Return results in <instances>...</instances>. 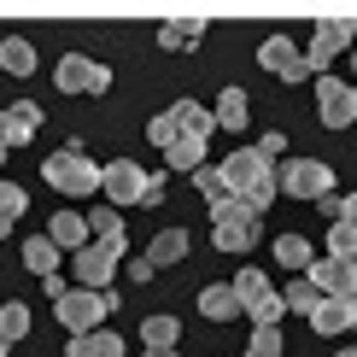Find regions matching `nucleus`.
<instances>
[{"instance_id": "nucleus-1", "label": "nucleus", "mask_w": 357, "mask_h": 357, "mask_svg": "<svg viewBox=\"0 0 357 357\" xmlns=\"http://www.w3.org/2000/svg\"><path fill=\"white\" fill-rule=\"evenodd\" d=\"M217 176H222V188H229L246 211H258V217H264V205L275 199V165L258 153V146H234L229 165H217Z\"/></svg>"}, {"instance_id": "nucleus-2", "label": "nucleus", "mask_w": 357, "mask_h": 357, "mask_svg": "<svg viewBox=\"0 0 357 357\" xmlns=\"http://www.w3.org/2000/svg\"><path fill=\"white\" fill-rule=\"evenodd\" d=\"M264 241V222L258 211H246L234 193H222V199H211V246L217 252H252Z\"/></svg>"}, {"instance_id": "nucleus-3", "label": "nucleus", "mask_w": 357, "mask_h": 357, "mask_svg": "<svg viewBox=\"0 0 357 357\" xmlns=\"http://www.w3.org/2000/svg\"><path fill=\"white\" fill-rule=\"evenodd\" d=\"M41 176H47L53 193H70V199H82V193H100V165L88 158L82 141L59 146V153H47V165H41Z\"/></svg>"}, {"instance_id": "nucleus-4", "label": "nucleus", "mask_w": 357, "mask_h": 357, "mask_svg": "<svg viewBox=\"0 0 357 357\" xmlns=\"http://www.w3.org/2000/svg\"><path fill=\"white\" fill-rule=\"evenodd\" d=\"M117 310V293L112 287H65L53 299V317L65 322L70 334H88V328H100V322H106Z\"/></svg>"}, {"instance_id": "nucleus-5", "label": "nucleus", "mask_w": 357, "mask_h": 357, "mask_svg": "<svg viewBox=\"0 0 357 357\" xmlns=\"http://www.w3.org/2000/svg\"><path fill=\"white\" fill-rule=\"evenodd\" d=\"M176 135H205V141H211V106H199V100H176V106H165L153 123H146V141H153V146H165Z\"/></svg>"}, {"instance_id": "nucleus-6", "label": "nucleus", "mask_w": 357, "mask_h": 357, "mask_svg": "<svg viewBox=\"0 0 357 357\" xmlns=\"http://www.w3.org/2000/svg\"><path fill=\"white\" fill-rule=\"evenodd\" d=\"M275 193H287V199H322V193H334V165H322V158H287L275 170Z\"/></svg>"}, {"instance_id": "nucleus-7", "label": "nucleus", "mask_w": 357, "mask_h": 357, "mask_svg": "<svg viewBox=\"0 0 357 357\" xmlns=\"http://www.w3.org/2000/svg\"><path fill=\"white\" fill-rule=\"evenodd\" d=\"M53 82L59 94H112V65H100L88 53H65L53 65Z\"/></svg>"}, {"instance_id": "nucleus-8", "label": "nucleus", "mask_w": 357, "mask_h": 357, "mask_svg": "<svg viewBox=\"0 0 357 357\" xmlns=\"http://www.w3.org/2000/svg\"><path fill=\"white\" fill-rule=\"evenodd\" d=\"M317 123L322 129H351L357 123V82H340L322 70V82H317Z\"/></svg>"}, {"instance_id": "nucleus-9", "label": "nucleus", "mask_w": 357, "mask_h": 357, "mask_svg": "<svg viewBox=\"0 0 357 357\" xmlns=\"http://www.w3.org/2000/svg\"><path fill=\"white\" fill-rule=\"evenodd\" d=\"M146 182H153V176H146L135 158H112V165L100 170V193H106V205H117V211H123V205H141Z\"/></svg>"}, {"instance_id": "nucleus-10", "label": "nucleus", "mask_w": 357, "mask_h": 357, "mask_svg": "<svg viewBox=\"0 0 357 357\" xmlns=\"http://www.w3.org/2000/svg\"><path fill=\"white\" fill-rule=\"evenodd\" d=\"M299 275H305L310 287L322 293V299H340V293H357V264H351V258H334V252H328V258H310Z\"/></svg>"}, {"instance_id": "nucleus-11", "label": "nucleus", "mask_w": 357, "mask_h": 357, "mask_svg": "<svg viewBox=\"0 0 357 357\" xmlns=\"http://www.w3.org/2000/svg\"><path fill=\"white\" fill-rule=\"evenodd\" d=\"M357 41V18H328V24H317V36H310V47H305V65L310 70H328V59H340Z\"/></svg>"}, {"instance_id": "nucleus-12", "label": "nucleus", "mask_w": 357, "mask_h": 357, "mask_svg": "<svg viewBox=\"0 0 357 357\" xmlns=\"http://www.w3.org/2000/svg\"><path fill=\"white\" fill-rule=\"evenodd\" d=\"M258 65L270 70V77H281V82H310V77H317V70L305 65V53L293 47L287 36H270V41H264V47H258Z\"/></svg>"}, {"instance_id": "nucleus-13", "label": "nucleus", "mask_w": 357, "mask_h": 357, "mask_svg": "<svg viewBox=\"0 0 357 357\" xmlns=\"http://www.w3.org/2000/svg\"><path fill=\"white\" fill-rule=\"evenodd\" d=\"M36 129H41V100H12V106H0V141H6V153L12 146H29Z\"/></svg>"}, {"instance_id": "nucleus-14", "label": "nucleus", "mask_w": 357, "mask_h": 357, "mask_svg": "<svg viewBox=\"0 0 357 357\" xmlns=\"http://www.w3.org/2000/svg\"><path fill=\"white\" fill-rule=\"evenodd\" d=\"M112 270H117V258L100 241H88L77 246V264H70V275H77V287H112Z\"/></svg>"}, {"instance_id": "nucleus-15", "label": "nucleus", "mask_w": 357, "mask_h": 357, "mask_svg": "<svg viewBox=\"0 0 357 357\" xmlns=\"http://www.w3.org/2000/svg\"><path fill=\"white\" fill-rule=\"evenodd\" d=\"M88 234H100V246H106L112 258L123 264V252H129V234H123V217H117V205H100V211H88Z\"/></svg>"}, {"instance_id": "nucleus-16", "label": "nucleus", "mask_w": 357, "mask_h": 357, "mask_svg": "<svg viewBox=\"0 0 357 357\" xmlns=\"http://www.w3.org/2000/svg\"><path fill=\"white\" fill-rule=\"evenodd\" d=\"M199 317L205 322H234V317H241V299H234L229 281H205V287H199Z\"/></svg>"}, {"instance_id": "nucleus-17", "label": "nucleus", "mask_w": 357, "mask_h": 357, "mask_svg": "<svg viewBox=\"0 0 357 357\" xmlns=\"http://www.w3.org/2000/svg\"><path fill=\"white\" fill-rule=\"evenodd\" d=\"M70 357H123V334H106V328H88V334H70Z\"/></svg>"}, {"instance_id": "nucleus-18", "label": "nucleus", "mask_w": 357, "mask_h": 357, "mask_svg": "<svg viewBox=\"0 0 357 357\" xmlns=\"http://www.w3.org/2000/svg\"><path fill=\"white\" fill-rule=\"evenodd\" d=\"M211 129H229V135H241V129H246V88H222V94H217Z\"/></svg>"}, {"instance_id": "nucleus-19", "label": "nucleus", "mask_w": 357, "mask_h": 357, "mask_svg": "<svg viewBox=\"0 0 357 357\" xmlns=\"http://www.w3.org/2000/svg\"><path fill=\"white\" fill-rule=\"evenodd\" d=\"M182 258H188V229H158L153 246H146V264H153V270H170V264H182Z\"/></svg>"}, {"instance_id": "nucleus-20", "label": "nucleus", "mask_w": 357, "mask_h": 357, "mask_svg": "<svg viewBox=\"0 0 357 357\" xmlns=\"http://www.w3.org/2000/svg\"><path fill=\"white\" fill-rule=\"evenodd\" d=\"M47 241L59 246V252H77V246H88V217L82 211H53V222H47Z\"/></svg>"}, {"instance_id": "nucleus-21", "label": "nucleus", "mask_w": 357, "mask_h": 357, "mask_svg": "<svg viewBox=\"0 0 357 357\" xmlns=\"http://www.w3.org/2000/svg\"><path fill=\"white\" fill-rule=\"evenodd\" d=\"M158 153H165L170 170H199L205 165V135H176V141L158 146Z\"/></svg>"}, {"instance_id": "nucleus-22", "label": "nucleus", "mask_w": 357, "mask_h": 357, "mask_svg": "<svg viewBox=\"0 0 357 357\" xmlns=\"http://www.w3.org/2000/svg\"><path fill=\"white\" fill-rule=\"evenodd\" d=\"M36 65H41V59H36V47H29L24 36L0 41V70H6V77H36Z\"/></svg>"}, {"instance_id": "nucleus-23", "label": "nucleus", "mask_w": 357, "mask_h": 357, "mask_svg": "<svg viewBox=\"0 0 357 357\" xmlns=\"http://www.w3.org/2000/svg\"><path fill=\"white\" fill-rule=\"evenodd\" d=\"M270 246H275V264H281V270H293V275H299L305 264L317 258V252H310V241H305V234H275Z\"/></svg>"}, {"instance_id": "nucleus-24", "label": "nucleus", "mask_w": 357, "mask_h": 357, "mask_svg": "<svg viewBox=\"0 0 357 357\" xmlns=\"http://www.w3.org/2000/svg\"><path fill=\"white\" fill-rule=\"evenodd\" d=\"M305 317H310V328H317V334H351L346 305H340V299H317V305L305 310Z\"/></svg>"}, {"instance_id": "nucleus-25", "label": "nucleus", "mask_w": 357, "mask_h": 357, "mask_svg": "<svg viewBox=\"0 0 357 357\" xmlns=\"http://www.w3.org/2000/svg\"><path fill=\"white\" fill-rule=\"evenodd\" d=\"M205 36V18H170V24H158V47H193V41Z\"/></svg>"}, {"instance_id": "nucleus-26", "label": "nucleus", "mask_w": 357, "mask_h": 357, "mask_svg": "<svg viewBox=\"0 0 357 357\" xmlns=\"http://www.w3.org/2000/svg\"><path fill=\"white\" fill-rule=\"evenodd\" d=\"M229 287H234V299H241V310H252V305L264 299V293H275V287H270V275H264V270H252V264L229 281Z\"/></svg>"}, {"instance_id": "nucleus-27", "label": "nucleus", "mask_w": 357, "mask_h": 357, "mask_svg": "<svg viewBox=\"0 0 357 357\" xmlns=\"http://www.w3.org/2000/svg\"><path fill=\"white\" fill-rule=\"evenodd\" d=\"M24 264H29L36 275H53V270H59V246L47 241V234H29V241H24Z\"/></svg>"}, {"instance_id": "nucleus-28", "label": "nucleus", "mask_w": 357, "mask_h": 357, "mask_svg": "<svg viewBox=\"0 0 357 357\" xmlns=\"http://www.w3.org/2000/svg\"><path fill=\"white\" fill-rule=\"evenodd\" d=\"M141 346H182V322L176 317H146L141 322Z\"/></svg>"}, {"instance_id": "nucleus-29", "label": "nucleus", "mask_w": 357, "mask_h": 357, "mask_svg": "<svg viewBox=\"0 0 357 357\" xmlns=\"http://www.w3.org/2000/svg\"><path fill=\"white\" fill-rule=\"evenodd\" d=\"M24 334H29V305H18V299L0 305V340L12 346V340H24Z\"/></svg>"}, {"instance_id": "nucleus-30", "label": "nucleus", "mask_w": 357, "mask_h": 357, "mask_svg": "<svg viewBox=\"0 0 357 357\" xmlns=\"http://www.w3.org/2000/svg\"><path fill=\"white\" fill-rule=\"evenodd\" d=\"M246 317H252V328H281V317H287V305H281V293H264V299L252 305Z\"/></svg>"}, {"instance_id": "nucleus-31", "label": "nucleus", "mask_w": 357, "mask_h": 357, "mask_svg": "<svg viewBox=\"0 0 357 357\" xmlns=\"http://www.w3.org/2000/svg\"><path fill=\"white\" fill-rule=\"evenodd\" d=\"M29 211V193L18 188V182H6V176H0V217H24Z\"/></svg>"}, {"instance_id": "nucleus-32", "label": "nucleus", "mask_w": 357, "mask_h": 357, "mask_svg": "<svg viewBox=\"0 0 357 357\" xmlns=\"http://www.w3.org/2000/svg\"><path fill=\"white\" fill-rule=\"evenodd\" d=\"M246 357H287V351H281V328H252Z\"/></svg>"}, {"instance_id": "nucleus-33", "label": "nucleus", "mask_w": 357, "mask_h": 357, "mask_svg": "<svg viewBox=\"0 0 357 357\" xmlns=\"http://www.w3.org/2000/svg\"><path fill=\"white\" fill-rule=\"evenodd\" d=\"M328 252H334V258H351V252H357V222H334V229H328Z\"/></svg>"}, {"instance_id": "nucleus-34", "label": "nucleus", "mask_w": 357, "mask_h": 357, "mask_svg": "<svg viewBox=\"0 0 357 357\" xmlns=\"http://www.w3.org/2000/svg\"><path fill=\"white\" fill-rule=\"evenodd\" d=\"M317 299H322V293H317V287H310V281H293V287H287V293H281V305H287V310H299V317H305V310H310V305H317Z\"/></svg>"}, {"instance_id": "nucleus-35", "label": "nucleus", "mask_w": 357, "mask_h": 357, "mask_svg": "<svg viewBox=\"0 0 357 357\" xmlns=\"http://www.w3.org/2000/svg\"><path fill=\"white\" fill-rule=\"evenodd\" d=\"M188 176H193V188H199L205 199H222V193H229V188H222V176H217V165H199V170H188Z\"/></svg>"}, {"instance_id": "nucleus-36", "label": "nucleus", "mask_w": 357, "mask_h": 357, "mask_svg": "<svg viewBox=\"0 0 357 357\" xmlns=\"http://www.w3.org/2000/svg\"><path fill=\"white\" fill-rule=\"evenodd\" d=\"M281 146H287V135H281V129H270V135L258 141V153H264V158H270V165H275V153H281Z\"/></svg>"}, {"instance_id": "nucleus-37", "label": "nucleus", "mask_w": 357, "mask_h": 357, "mask_svg": "<svg viewBox=\"0 0 357 357\" xmlns=\"http://www.w3.org/2000/svg\"><path fill=\"white\" fill-rule=\"evenodd\" d=\"M129 275H135V281H153L158 270H153V264H146V258H129Z\"/></svg>"}, {"instance_id": "nucleus-38", "label": "nucleus", "mask_w": 357, "mask_h": 357, "mask_svg": "<svg viewBox=\"0 0 357 357\" xmlns=\"http://www.w3.org/2000/svg\"><path fill=\"white\" fill-rule=\"evenodd\" d=\"M146 357H182L176 346H146Z\"/></svg>"}, {"instance_id": "nucleus-39", "label": "nucleus", "mask_w": 357, "mask_h": 357, "mask_svg": "<svg viewBox=\"0 0 357 357\" xmlns=\"http://www.w3.org/2000/svg\"><path fill=\"white\" fill-rule=\"evenodd\" d=\"M12 229H18V217H0V241H12Z\"/></svg>"}, {"instance_id": "nucleus-40", "label": "nucleus", "mask_w": 357, "mask_h": 357, "mask_svg": "<svg viewBox=\"0 0 357 357\" xmlns=\"http://www.w3.org/2000/svg\"><path fill=\"white\" fill-rule=\"evenodd\" d=\"M351 82H357V53H351Z\"/></svg>"}, {"instance_id": "nucleus-41", "label": "nucleus", "mask_w": 357, "mask_h": 357, "mask_svg": "<svg viewBox=\"0 0 357 357\" xmlns=\"http://www.w3.org/2000/svg\"><path fill=\"white\" fill-rule=\"evenodd\" d=\"M0 165H6V141H0Z\"/></svg>"}, {"instance_id": "nucleus-42", "label": "nucleus", "mask_w": 357, "mask_h": 357, "mask_svg": "<svg viewBox=\"0 0 357 357\" xmlns=\"http://www.w3.org/2000/svg\"><path fill=\"white\" fill-rule=\"evenodd\" d=\"M334 357H357V351H334Z\"/></svg>"}, {"instance_id": "nucleus-43", "label": "nucleus", "mask_w": 357, "mask_h": 357, "mask_svg": "<svg viewBox=\"0 0 357 357\" xmlns=\"http://www.w3.org/2000/svg\"><path fill=\"white\" fill-rule=\"evenodd\" d=\"M0 357H6V340H0Z\"/></svg>"}, {"instance_id": "nucleus-44", "label": "nucleus", "mask_w": 357, "mask_h": 357, "mask_svg": "<svg viewBox=\"0 0 357 357\" xmlns=\"http://www.w3.org/2000/svg\"><path fill=\"white\" fill-rule=\"evenodd\" d=\"M351 264H357V252H351Z\"/></svg>"}]
</instances>
